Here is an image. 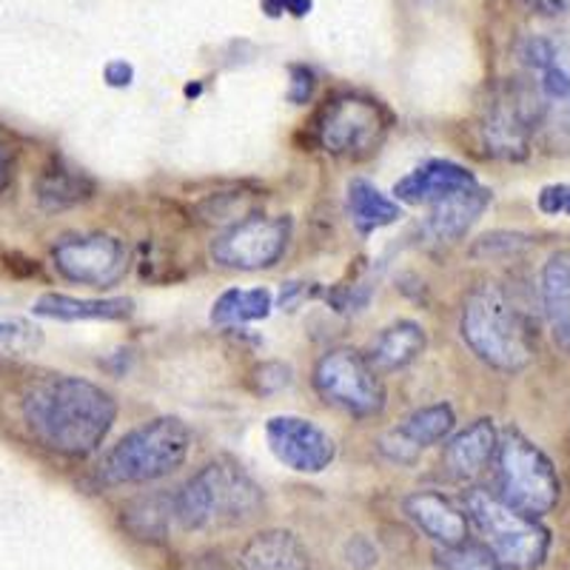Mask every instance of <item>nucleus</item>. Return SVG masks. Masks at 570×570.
Returning <instances> with one entry per match:
<instances>
[{"label":"nucleus","mask_w":570,"mask_h":570,"mask_svg":"<svg viewBox=\"0 0 570 570\" xmlns=\"http://www.w3.org/2000/svg\"><path fill=\"white\" fill-rule=\"evenodd\" d=\"M23 425L35 442L69 460L91 456L117 422V400L98 383L71 374L35 380L20 400Z\"/></svg>","instance_id":"f257e3e1"},{"label":"nucleus","mask_w":570,"mask_h":570,"mask_svg":"<svg viewBox=\"0 0 570 570\" xmlns=\"http://www.w3.org/2000/svg\"><path fill=\"white\" fill-rule=\"evenodd\" d=\"M462 343L502 374H519L537 356V325L499 283L473 285L460 314Z\"/></svg>","instance_id":"f03ea898"},{"label":"nucleus","mask_w":570,"mask_h":570,"mask_svg":"<svg viewBox=\"0 0 570 570\" xmlns=\"http://www.w3.org/2000/svg\"><path fill=\"white\" fill-rule=\"evenodd\" d=\"M175 522L183 531H228L263 513L266 497L232 460H212L171 493Z\"/></svg>","instance_id":"7ed1b4c3"},{"label":"nucleus","mask_w":570,"mask_h":570,"mask_svg":"<svg viewBox=\"0 0 570 570\" xmlns=\"http://www.w3.org/2000/svg\"><path fill=\"white\" fill-rule=\"evenodd\" d=\"M191 445V428L180 416H155L131 428L106 451L98 465L100 485H146L171 476L188 460Z\"/></svg>","instance_id":"20e7f679"},{"label":"nucleus","mask_w":570,"mask_h":570,"mask_svg":"<svg viewBox=\"0 0 570 570\" xmlns=\"http://www.w3.org/2000/svg\"><path fill=\"white\" fill-rule=\"evenodd\" d=\"M462 508L505 570H533L548 559L551 531L537 517L517 511L485 488H471Z\"/></svg>","instance_id":"39448f33"},{"label":"nucleus","mask_w":570,"mask_h":570,"mask_svg":"<svg viewBox=\"0 0 570 570\" xmlns=\"http://www.w3.org/2000/svg\"><path fill=\"white\" fill-rule=\"evenodd\" d=\"M391 129V111L363 91H337L314 115L308 135L320 151L340 160L376 155Z\"/></svg>","instance_id":"423d86ee"},{"label":"nucleus","mask_w":570,"mask_h":570,"mask_svg":"<svg viewBox=\"0 0 570 570\" xmlns=\"http://www.w3.org/2000/svg\"><path fill=\"white\" fill-rule=\"evenodd\" d=\"M497 497L528 517H544L557 508L562 497V482L553 468L551 456L533 440H528L519 428H508L499 436L497 454Z\"/></svg>","instance_id":"0eeeda50"},{"label":"nucleus","mask_w":570,"mask_h":570,"mask_svg":"<svg viewBox=\"0 0 570 570\" xmlns=\"http://www.w3.org/2000/svg\"><path fill=\"white\" fill-rule=\"evenodd\" d=\"M314 391L331 409L354 420H374L385 411V383L363 351L340 345L328 348L314 365Z\"/></svg>","instance_id":"6e6552de"},{"label":"nucleus","mask_w":570,"mask_h":570,"mask_svg":"<svg viewBox=\"0 0 570 570\" xmlns=\"http://www.w3.org/2000/svg\"><path fill=\"white\" fill-rule=\"evenodd\" d=\"M482 146L499 160H525L539 131V109L522 80H505L491 89L476 120Z\"/></svg>","instance_id":"1a4fd4ad"},{"label":"nucleus","mask_w":570,"mask_h":570,"mask_svg":"<svg viewBox=\"0 0 570 570\" xmlns=\"http://www.w3.org/2000/svg\"><path fill=\"white\" fill-rule=\"evenodd\" d=\"M292 217L288 214H248L240 223L223 228L212 240V259L232 272H263L277 266L292 243Z\"/></svg>","instance_id":"9d476101"},{"label":"nucleus","mask_w":570,"mask_h":570,"mask_svg":"<svg viewBox=\"0 0 570 570\" xmlns=\"http://www.w3.org/2000/svg\"><path fill=\"white\" fill-rule=\"evenodd\" d=\"M52 263L69 283L89 288H115L129 274V252L111 234H71L52 248Z\"/></svg>","instance_id":"9b49d317"},{"label":"nucleus","mask_w":570,"mask_h":570,"mask_svg":"<svg viewBox=\"0 0 570 570\" xmlns=\"http://www.w3.org/2000/svg\"><path fill=\"white\" fill-rule=\"evenodd\" d=\"M266 442L277 462L297 473H323L337 456L334 436L297 414L272 416L266 422Z\"/></svg>","instance_id":"f8f14e48"},{"label":"nucleus","mask_w":570,"mask_h":570,"mask_svg":"<svg viewBox=\"0 0 570 570\" xmlns=\"http://www.w3.org/2000/svg\"><path fill=\"white\" fill-rule=\"evenodd\" d=\"M454 409L448 402H434V405L416 409L394 431H389L380 440V451H383L385 460L396 462V465H414L422 451L445 442L448 436L454 434Z\"/></svg>","instance_id":"ddd939ff"},{"label":"nucleus","mask_w":570,"mask_h":570,"mask_svg":"<svg viewBox=\"0 0 570 570\" xmlns=\"http://www.w3.org/2000/svg\"><path fill=\"white\" fill-rule=\"evenodd\" d=\"M476 183L480 180L473 177L468 166L434 157V160L420 163L416 169L400 177L394 183V197L396 203H409V206H431V203L454 195V191H462V188L476 186Z\"/></svg>","instance_id":"4468645a"},{"label":"nucleus","mask_w":570,"mask_h":570,"mask_svg":"<svg viewBox=\"0 0 570 570\" xmlns=\"http://www.w3.org/2000/svg\"><path fill=\"white\" fill-rule=\"evenodd\" d=\"M402 511L425 537L434 539L440 548L465 542L468 533H471V519H468L465 508H460L454 499H448L440 491L409 493V497L402 499Z\"/></svg>","instance_id":"2eb2a0df"},{"label":"nucleus","mask_w":570,"mask_h":570,"mask_svg":"<svg viewBox=\"0 0 570 570\" xmlns=\"http://www.w3.org/2000/svg\"><path fill=\"white\" fill-rule=\"evenodd\" d=\"M234 570H317V564L297 533L272 528L248 537L234 559Z\"/></svg>","instance_id":"dca6fc26"},{"label":"nucleus","mask_w":570,"mask_h":570,"mask_svg":"<svg viewBox=\"0 0 570 570\" xmlns=\"http://www.w3.org/2000/svg\"><path fill=\"white\" fill-rule=\"evenodd\" d=\"M493 195L485 186H471L454 191V195L442 197V200L431 203V214L425 217V234L436 243H456L480 223L482 214L491 206Z\"/></svg>","instance_id":"f3484780"},{"label":"nucleus","mask_w":570,"mask_h":570,"mask_svg":"<svg viewBox=\"0 0 570 570\" xmlns=\"http://www.w3.org/2000/svg\"><path fill=\"white\" fill-rule=\"evenodd\" d=\"M497 445L499 434L493 420H473L471 425L462 428L460 434L445 440L442 468H445V473L454 482L476 480V476L493 462Z\"/></svg>","instance_id":"a211bd4d"},{"label":"nucleus","mask_w":570,"mask_h":570,"mask_svg":"<svg viewBox=\"0 0 570 570\" xmlns=\"http://www.w3.org/2000/svg\"><path fill=\"white\" fill-rule=\"evenodd\" d=\"M95 191H98L95 180L60 157H52L35 177V200L46 214L69 212L80 203H89Z\"/></svg>","instance_id":"6ab92c4d"},{"label":"nucleus","mask_w":570,"mask_h":570,"mask_svg":"<svg viewBox=\"0 0 570 570\" xmlns=\"http://www.w3.org/2000/svg\"><path fill=\"white\" fill-rule=\"evenodd\" d=\"M135 312V303L129 297H71V294H40L32 305L35 317L58 320V323H89V320H126Z\"/></svg>","instance_id":"aec40b11"},{"label":"nucleus","mask_w":570,"mask_h":570,"mask_svg":"<svg viewBox=\"0 0 570 570\" xmlns=\"http://www.w3.org/2000/svg\"><path fill=\"white\" fill-rule=\"evenodd\" d=\"M428 337L425 328L414 320H396V323L385 325L374 340H371L368 363L374 365L376 374H394V371L409 368L411 363H416L425 351Z\"/></svg>","instance_id":"412c9836"},{"label":"nucleus","mask_w":570,"mask_h":570,"mask_svg":"<svg viewBox=\"0 0 570 570\" xmlns=\"http://www.w3.org/2000/svg\"><path fill=\"white\" fill-rule=\"evenodd\" d=\"M542 292L544 320L551 325V334L559 348L570 354V248L553 252L542 266Z\"/></svg>","instance_id":"4be33fe9"},{"label":"nucleus","mask_w":570,"mask_h":570,"mask_svg":"<svg viewBox=\"0 0 570 570\" xmlns=\"http://www.w3.org/2000/svg\"><path fill=\"white\" fill-rule=\"evenodd\" d=\"M345 212H348L351 226L363 234V237H368V234L380 232L385 226H394L402 217L400 203L383 195L365 177H354L348 183V188H345Z\"/></svg>","instance_id":"5701e85b"},{"label":"nucleus","mask_w":570,"mask_h":570,"mask_svg":"<svg viewBox=\"0 0 570 570\" xmlns=\"http://www.w3.org/2000/svg\"><path fill=\"white\" fill-rule=\"evenodd\" d=\"M171 519H175V505L171 493H142V497L129 499L120 511L124 531L131 539L146 544H163L169 539Z\"/></svg>","instance_id":"b1692460"},{"label":"nucleus","mask_w":570,"mask_h":570,"mask_svg":"<svg viewBox=\"0 0 570 570\" xmlns=\"http://www.w3.org/2000/svg\"><path fill=\"white\" fill-rule=\"evenodd\" d=\"M274 308L268 288H228L212 305L214 325H246L266 320Z\"/></svg>","instance_id":"393cba45"},{"label":"nucleus","mask_w":570,"mask_h":570,"mask_svg":"<svg viewBox=\"0 0 570 570\" xmlns=\"http://www.w3.org/2000/svg\"><path fill=\"white\" fill-rule=\"evenodd\" d=\"M436 564L442 570H505L488 544L471 542V539L451 544V548H440L436 551Z\"/></svg>","instance_id":"a878e982"},{"label":"nucleus","mask_w":570,"mask_h":570,"mask_svg":"<svg viewBox=\"0 0 570 570\" xmlns=\"http://www.w3.org/2000/svg\"><path fill=\"white\" fill-rule=\"evenodd\" d=\"M197 212L203 214V220L206 223H217V226H234V223H240L243 217H248L252 206H246V195H212L197 206Z\"/></svg>","instance_id":"bb28decb"},{"label":"nucleus","mask_w":570,"mask_h":570,"mask_svg":"<svg viewBox=\"0 0 570 570\" xmlns=\"http://www.w3.org/2000/svg\"><path fill=\"white\" fill-rule=\"evenodd\" d=\"M38 343H40L38 328H32V325L23 323V320L0 317V345H3V348L27 351Z\"/></svg>","instance_id":"cd10ccee"},{"label":"nucleus","mask_w":570,"mask_h":570,"mask_svg":"<svg viewBox=\"0 0 570 570\" xmlns=\"http://www.w3.org/2000/svg\"><path fill=\"white\" fill-rule=\"evenodd\" d=\"M537 208L544 217H570V183L544 186L537 197Z\"/></svg>","instance_id":"c85d7f7f"},{"label":"nucleus","mask_w":570,"mask_h":570,"mask_svg":"<svg viewBox=\"0 0 570 570\" xmlns=\"http://www.w3.org/2000/svg\"><path fill=\"white\" fill-rule=\"evenodd\" d=\"M254 391L257 394H277L292 383V368L283 363H263L254 371Z\"/></svg>","instance_id":"c756f323"},{"label":"nucleus","mask_w":570,"mask_h":570,"mask_svg":"<svg viewBox=\"0 0 570 570\" xmlns=\"http://www.w3.org/2000/svg\"><path fill=\"white\" fill-rule=\"evenodd\" d=\"M345 559H348L351 568L368 570L376 564V548L365 537H354L345 544Z\"/></svg>","instance_id":"7c9ffc66"},{"label":"nucleus","mask_w":570,"mask_h":570,"mask_svg":"<svg viewBox=\"0 0 570 570\" xmlns=\"http://www.w3.org/2000/svg\"><path fill=\"white\" fill-rule=\"evenodd\" d=\"M314 71L308 66H292V83H288V98L294 104H308L314 95Z\"/></svg>","instance_id":"2f4dec72"},{"label":"nucleus","mask_w":570,"mask_h":570,"mask_svg":"<svg viewBox=\"0 0 570 570\" xmlns=\"http://www.w3.org/2000/svg\"><path fill=\"white\" fill-rule=\"evenodd\" d=\"M14 163H18V151H14V146L7 140V137L0 135V195L12 186Z\"/></svg>","instance_id":"473e14b6"},{"label":"nucleus","mask_w":570,"mask_h":570,"mask_svg":"<svg viewBox=\"0 0 570 570\" xmlns=\"http://www.w3.org/2000/svg\"><path fill=\"white\" fill-rule=\"evenodd\" d=\"M539 18H568L570 0H522Z\"/></svg>","instance_id":"72a5a7b5"},{"label":"nucleus","mask_w":570,"mask_h":570,"mask_svg":"<svg viewBox=\"0 0 570 570\" xmlns=\"http://www.w3.org/2000/svg\"><path fill=\"white\" fill-rule=\"evenodd\" d=\"M263 7L268 9V14L288 12L294 18H303V14L312 12V0H263Z\"/></svg>","instance_id":"f704fd0d"},{"label":"nucleus","mask_w":570,"mask_h":570,"mask_svg":"<svg viewBox=\"0 0 570 570\" xmlns=\"http://www.w3.org/2000/svg\"><path fill=\"white\" fill-rule=\"evenodd\" d=\"M104 78L109 86H129L131 78H135V69H131L126 60H111V63L106 66Z\"/></svg>","instance_id":"c9c22d12"}]
</instances>
